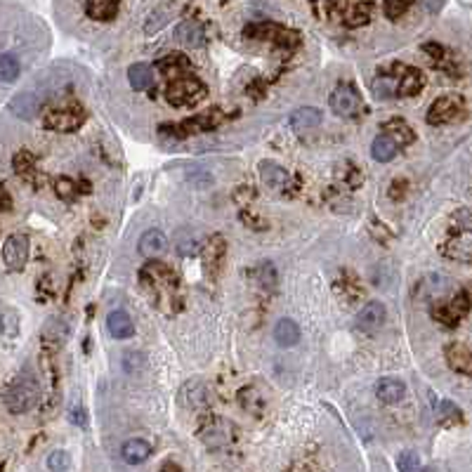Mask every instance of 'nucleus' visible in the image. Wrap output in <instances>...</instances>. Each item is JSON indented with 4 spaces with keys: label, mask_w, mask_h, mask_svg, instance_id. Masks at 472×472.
<instances>
[{
    "label": "nucleus",
    "mask_w": 472,
    "mask_h": 472,
    "mask_svg": "<svg viewBox=\"0 0 472 472\" xmlns=\"http://www.w3.org/2000/svg\"><path fill=\"white\" fill-rule=\"evenodd\" d=\"M399 154V145L392 140V137H387L385 133L378 135L375 140L371 142V156L375 161H380V163H390V161Z\"/></svg>",
    "instance_id": "23"
},
{
    "label": "nucleus",
    "mask_w": 472,
    "mask_h": 472,
    "mask_svg": "<svg viewBox=\"0 0 472 472\" xmlns=\"http://www.w3.org/2000/svg\"><path fill=\"white\" fill-rule=\"evenodd\" d=\"M71 465V456L64 449H55L47 456V468L50 472H67Z\"/></svg>",
    "instance_id": "33"
},
{
    "label": "nucleus",
    "mask_w": 472,
    "mask_h": 472,
    "mask_svg": "<svg viewBox=\"0 0 472 472\" xmlns=\"http://www.w3.org/2000/svg\"><path fill=\"white\" fill-rule=\"evenodd\" d=\"M69 418H71L74 425H81V428L88 425V416H86V411H83V406H71Z\"/></svg>",
    "instance_id": "42"
},
{
    "label": "nucleus",
    "mask_w": 472,
    "mask_h": 472,
    "mask_svg": "<svg viewBox=\"0 0 472 472\" xmlns=\"http://www.w3.org/2000/svg\"><path fill=\"white\" fill-rule=\"evenodd\" d=\"M19 74H22L19 59L15 55H10V52L0 55V79H3V83H15L19 79Z\"/></svg>",
    "instance_id": "27"
},
{
    "label": "nucleus",
    "mask_w": 472,
    "mask_h": 472,
    "mask_svg": "<svg viewBox=\"0 0 472 472\" xmlns=\"http://www.w3.org/2000/svg\"><path fill=\"white\" fill-rule=\"evenodd\" d=\"M203 95H206V88L199 79H191V76H182V79L170 81L168 90H165V97L172 106H189L196 104Z\"/></svg>",
    "instance_id": "2"
},
{
    "label": "nucleus",
    "mask_w": 472,
    "mask_h": 472,
    "mask_svg": "<svg viewBox=\"0 0 472 472\" xmlns=\"http://www.w3.org/2000/svg\"><path fill=\"white\" fill-rule=\"evenodd\" d=\"M258 168H260V177H262V182H265L270 189L284 191V189L291 184V175H288V170H284L282 165H277V163H274V161H262V163L258 165Z\"/></svg>",
    "instance_id": "11"
},
{
    "label": "nucleus",
    "mask_w": 472,
    "mask_h": 472,
    "mask_svg": "<svg viewBox=\"0 0 472 472\" xmlns=\"http://www.w3.org/2000/svg\"><path fill=\"white\" fill-rule=\"evenodd\" d=\"M137 248H140V253L147 255V258H156V255H161L168 248V238H165V234L161 229H147L145 234L140 236Z\"/></svg>",
    "instance_id": "14"
},
{
    "label": "nucleus",
    "mask_w": 472,
    "mask_h": 472,
    "mask_svg": "<svg viewBox=\"0 0 472 472\" xmlns=\"http://www.w3.org/2000/svg\"><path fill=\"white\" fill-rule=\"evenodd\" d=\"M3 399H5V409H8L10 414H15V416L26 414V411H31L40 399L38 380L29 373L17 375V378L5 387Z\"/></svg>",
    "instance_id": "1"
},
{
    "label": "nucleus",
    "mask_w": 472,
    "mask_h": 472,
    "mask_svg": "<svg viewBox=\"0 0 472 472\" xmlns=\"http://www.w3.org/2000/svg\"><path fill=\"white\" fill-rule=\"evenodd\" d=\"M31 168H33V156H31V154H26V152L17 154V156H15V170L19 172V175H24V172H29Z\"/></svg>",
    "instance_id": "40"
},
{
    "label": "nucleus",
    "mask_w": 472,
    "mask_h": 472,
    "mask_svg": "<svg viewBox=\"0 0 472 472\" xmlns=\"http://www.w3.org/2000/svg\"><path fill=\"white\" fill-rule=\"evenodd\" d=\"M366 22H368V5H359V8L352 10L348 17L350 26H361V24H366Z\"/></svg>",
    "instance_id": "39"
},
{
    "label": "nucleus",
    "mask_w": 472,
    "mask_h": 472,
    "mask_svg": "<svg viewBox=\"0 0 472 472\" xmlns=\"http://www.w3.org/2000/svg\"><path fill=\"white\" fill-rule=\"evenodd\" d=\"M3 333L8 340H12L17 333H19V314H17L12 307L3 309Z\"/></svg>",
    "instance_id": "32"
},
{
    "label": "nucleus",
    "mask_w": 472,
    "mask_h": 472,
    "mask_svg": "<svg viewBox=\"0 0 472 472\" xmlns=\"http://www.w3.org/2000/svg\"><path fill=\"white\" fill-rule=\"evenodd\" d=\"M106 326H109V333L116 340H128L135 336L133 319H130L123 309H113V312H109V316H106Z\"/></svg>",
    "instance_id": "15"
},
{
    "label": "nucleus",
    "mask_w": 472,
    "mask_h": 472,
    "mask_svg": "<svg viewBox=\"0 0 472 472\" xmlns=\"http://www.w3.org/2000/svg\"><path fill=\"white\" fill-rule=\"evenodd\" d=\"M229 432H231V428L227 425V423L215 421V423H213V428L208 430L206 434H203V441H206V444H211V446L227 444V441H229Z\"/></svg>",
    "instance_id": "30"
},
{
    "label": "nucleus",
    "mask_w": 472,
    "mask_h": 472,
    "mask_svg": "<svg viewBox=\"0 0 472 472\" xmlns=\"http://www.w3.org/2000/svg\"><path fill=\"white\" fill-rule=\"evenodd\" d=\"M69 338V321L64 316H50L43 326V340L50 348H62Z\"/></svg>",
    "instance_id": "12"
},
{
    "label": "nucleus",
    "mask_w": 472,
    "mask_h": 472,
    "mask_svg": "<svg viewBox=\"0 0 472 472\" xmlns=\"http://www.w3.org/2000/svg\"><path fill=\"white\" fill-rule=\"evenodd\" d=\"M375 397L382 404H399L406 397V385L402 378H394V375H385L375 382Z\"/></svg>",
    "instance_id": "10"
},
{
    "label": "nucleus",
    "mask_w": 472,
    "mask_h": 472,
    "mask_svg": "<svg viewBox=\"0 0 472 472\" xmlns=\"http://www.w3.org/2000/svg\"><path fill=\"white\" fill-rule=\"evenodd\" d=\"M3 262L8 272H22L29 262V236L12 234L3 243Z\"/></svg>",
    "instance_id": "4"
},
{
    "label": "nucleus",
    "mask_w": 472,
    "mask_h": 472,
    "mask_svg": "<svg viewBox=\"0 0 472 472\" xmlns=\"http://www.w3.org/2000/svg\"><path fill=\"white\" fill-rule=\"evenodd\" d=\"M441 8V0H428V10L430 12H439Z\"/></svg>",
    "instance_id": "43"
},
{
    "label": "nucleus",
    "mask_w": 472,
    "mask_h": 472,
    "mask_svg": "<svg viewBox=\"0 0 472 472\" xmlns=\"http://www.w3.org/2000/svg\"><path fill=\"white\" fill-rule=\"evenodd\" d=\"M397 71L402 76H397L399 79V95H404V97H414L425 88V76L421 74L418 69L414 67H397Z\"/></svg>",
    "instance_id": "13"
},
{
    "label": "nucleus",
    "mask_w": 472,
    "mask_h": 472,
    "mask_svg": "<svg viewBox=\"0 0 472 472\" xmlns=\"http://www.w3.org/2000/svg\"><path fill=\"white\" fill-rule=\"evenodd\" d=\"M316 125H321V111L314 106H300L291 113V128L302 133V130H312Z\"/></svg>",
    "instance_id": "20"
},
{
    "label": "nucleus",
    "mask_w": 472,
    "mask_h": 472,
    "mask_svg": "<svg viewBox=\"0 0 472 472\" xmlns=\"http://www.w3.org/2000/svg\"><path fill=\"white\" fill-rule=\"evenodd\" d=\"M444 355H446V361H449V366L453 368V371L472 375V352L468 348L453 343L444 350Z\"/></svg>",
    "instance_id": "16"
},
{
    "label": "nucleus",
    "mask_w": 472,
    "mask_h": 472,
    "mask_svg": "<svg viewBox=\"0 0 472 472\" xmlns=\"http://www.w3.org/2000/svg\"><path fill=\"white\" fill-rule=\"evenodd\" d=\"M158 69L163 71L165 76H170V81H175V79H182L189 71V62L182 55H168L158 59Z\"/></svg>",
    "instance_id": "26"
},
{
    "label": "nucleus",
    "mask_w": 472,
    "mask_h": 472,
    "mask_svg": "<svg viewBox=\"0 0 472 472\" xmlns=\"http://www.w3.org/2000/svg\"><path fill=\"white\" fill-rule=\"evenodd\" d=\"M121 456L128 465H140L152 456V444H149L147 439H140V437L128 439L121 449Z\"/></svg>",
    "instance_id": "17"
},
{
    "label": "nucleus",
    "mask_w": 472,
    "mask_h": 472,
    "mask_svg": "<svg viewBox=\"0 0 472 472\" xmlns=\"http://www.w3.org/2000/svg\"><path fill=\"white\" fill-rule=\"evenodd\" d=\"M175 40L189 50H196V47H203L206 43V33H203V26L194 19H184L175 26Z\"/></svg>",
    "instance_id": "9"
},
{
    "label": "nucleus",
    "mask_w": 472,
    "mask_h": 472,
    "mask_svg": "<svg viewBox=\"0 0 472 472\" xmlns=\"http://www.w3.org/2000/svg\"><path fill=\"white\" fill-rule=\"evenodd\" d=\"M373 95L378 99H390L394 95H399V79H394V76H378L373 81Z\"/></svg>",
    "instance_id": "28"
},
{
    "label": "nucleus",
    "mask_w": 472,
    "mask_h": 472,
    "mask_svg": "<svg viewBox=\"0 0 472 472\" xmlns=\"http://www.w3.org/2000/svg\"><path fill=\"white\" fill-rule=\"evenodd\" d=\"M165 17H168V15H165V12H163V10H156V12H154V15H152V17H149L147 26H145V33H147V35L156 33V31H158V29H161V26H163V24H165Z\"/></svg>",
    "instance_id": "38"
},
{
    "label": "nucleus",
    "mask_w": 472,
    "mask_h": 472,
    "mask_svg": "<svg viewBox=\"0 0 472 472\" xmlns=\"http://www.w3.org/2000/svg\"><path fill=\"white\" fill-rule=\"evenodd\" d=\"M463 109V99L456 95H444V97L434 99V104L428 109V123L439 125V123H449L461 113Z\"/></svg>",
    "instance_id": "5"
},
{
    "label": "nucleus",
    "mask_w": 472,
    "mask_h": 472,
    "mask_svg": "<svg viewBox=\"0 0 472 472\" xmlns=\"http://www.w3.org/2000/svg\"><path fill=\"white\" fill-rule=\"evenodd\" d=\"M453 220H456V225L461 227L463 231H472V213L468 208H458L456 215H453Z\"/></svg>",
    "instance_id": "41"
},
{
    "label": "nucleus",
    "mask_w": 472,
    "mask_h": 472,
    "mask_svg": "<svg viewBox=\"0 0 472 472\" xmlns=\"http://www.w3.org/2000/svg\"><path fill=\"white\" fill-rule=\"evenodd\" d=\"M243 33L258 40H274L279 45H298V33L286 31L282 26H274V24H250Z\"/></svg>",
    "instance_id": "6"
},
{
    "label": "nucleus",
    "mask_w": 472,
    "mask_h": 472,
    "mask_svg": "<svg viewBox=\"0 0 472 472\" xmlns=\"http://www.w3.org/2000/svg\"><path fill=\"white\" fill-rule=\"evenodd\" d=\"M118 12V0H88V15L99 22H111Z\"/></svg>",
    "instance_id": "25"
},
{
    "label": "nucleus",
    "mask_w": 472,
    "mask_h": 472,
    "mask_svg": "<svg viewBox=\"0 0 472 472\" xmlns=\"http://www.w3.org/2000/svg\"><path fill=\"white\" fill-rule=\"evenodd\" d=\"M382 133L387 137H392L399 147H406L416 140V133L411 130V125L404 121V118H392V121L382 123Z\"/></svg>",
    "instance_id": "19"
},
{
    "label": "nucleus",
    "mask_w": 472,
    "mask_h": 472,
    "mask_svg": "<svg viewBox=\"0 0 472 472\" xmlns=\"http://www.w3.org/2000/svg\"><path fill=\"white\" fill-rule=\"evenodd\" d=\"M274 340L282 348H293L300 343V326L293 319H279V324L274 326Z\"/></svg>",
    "instance_id": "21"
},
{
    "label": "nucleus",
    "mask_w": 472,
    "mask_h": 472,
    "mask_svg": "<svg viewBox=\"0 0 472 472\" xmlns=\"http://www.w3.org/2000/svg\"><path fill=\"white\" fill-rule=\"evenodd\" d=\"M328 104H331V111L340 118H355L357 113L361 111V95L355 90V86L350 83H343L338 86L336 90L331 92L328 97Z\"/></svg>",
    "instance_id": "3"
},
{
    "label": "nucleus",
    "mask_w": 472,
    "mask_h": 472,
    "mask_svg": "<svg viewBox=\"0 0 472 472\" xmlns=\"http://www.w3.org/2000/svg\"><path fill=\"white\" fill-rule=\"evenodd\" d=\"M55 191L62 196V199H74L79 187H76V182L71 180V177H59V180L55 182Z\"/></svg>",
    "instance_id": "36"
},
{
    "label": "nucleus",
    "mask_w": 472,
    "mask_h": 472,
    "mask_svg": "<svg viewBox=\"0 0 472 472\" xmlns=\"http://www.w3.org/2000/svg\"><path fill=\"white\" fill-rule=\"evenodd\" d=\"M434 411H437L439 421H461V409H458L453 402H449V399H441V402H437Z\"/></svg>",
    "instance_id": "34"
},
{
    "label": "nucleus",
    "mask_w": 472,
    "mask_h": 472,
    "mask_svg": "<svg viewBox=\"0 0 472 472\" xmlns=\"http://www.w3.org/2000/svg\"><path fill=\"white\" fill-rule=\"evenodd\" d=\"M145 366H147V359H145V355H140V352H125V357H123V368L128 373H140V371H145Z\"/></svg>",
    "instance_id": "35"
},
{
    "label": "nucleus",
    "mask_w": 472,
    "mask_h": 472,
    "mask_svg": "<svg viewBox=\"0 0 472 472\" xmlns=\"http://www.w3.org/2000/svg\"><path fill=\"white\" fill-rule=\"evenodd\" d=\"M255 284H258V288L262 291H274L277 288V270H274V265L272 262H262V265L255 270Z\"/></svg>",
    "instance_id": "29"
},
{
    "label": "nucleus",
    "mask_w": 472,
    "mask_h": 472,
    "mask_svg": "<svg viewBox=\"0 0 472 472\" xmlns=\"http://www.w3.org/2000/svg\"><path fill=\"white\" fill-rule=\"evenodd\" d=\"M411 0H385V15L390 17V19H397V17H402L406 10H409Z\"/></svg>",
    "instance_id": "37"
},
{
    "label": "nucleus",
    "mask_w": 472,
    "mask_h": 472,
    "mask_svg": "<svg viewBox=\"0 0 472 472\" xmlns=\"http://www.w3.org/2000/svg\"><path fill=\"white\" fill-rule=\"evenodd\" d=\"M81 125H83V113L79 109H57L47 113L45 118V128L59 130V133H71V130L81 128Z\"/></svg>",
    "instance_id": "8"
},
{
    "label": "nucleus",
    "mask_w": 472,
    "mask_h": 472,
    "mask_svg": "<svg viewBox=\"0 0 472 472\" xmlns=\"http://www.w3.org/2000/svg\"><path fill=\"white\" fill-rule=\"evenodd\" d=\"M8 109L10 113H15L17 118H22V121H31V118H35V113H38V99H35L31 92H22L10 101Z\"/></svg>",
    "instance_id": "18"
},
{
    "label": "nucleus",
    "mask_w": 472,
    "mask_h": 472,
    "mask_svg": "<svg viewBox=\"0 0 472 472\" xmlns=\"http://www.w3.org/2000/svg\"><path fill=\"white\" fill-rule=\"evenodd\" d=\"M218 123H220V111H211V113H201V116L189 118V121L182 123L177 130L182 133V137H189V135L203 133V130H211Z\"/></svg>",
    "instance_id": "22"
},
{
    "label": "nucleus",
    "mask_w": 472,
    "mask_h": 472,
    "mask_svg": "<svg viewBox=\"0 0 472 472\" xmlns=\"http://www.w3.org/2000/svg\"><path fill=\"white\" fill-rule=\"evenodd\" d=\"M152 81H154V74H152V67H149V64L137 62L128 69V83L133 90H137V92L147 90V88L152 86Z\"/></svg>",
    "instance_id": "24"
},
{
    "label": "nucleus",
    "mask_w": 472,
    "mask_h": 472,
    "mask_svg": "<svg viewBox=\"0 0 472 472\" xmlns=\"http://www.w3.org/2000/svg\"><path fill=\"white\" fill-rule=\"evenodd\" d=\"M423 472H449V470H446L444 465H430V468H425Z\"/></svg>",
    "instance_id": "44"
},
{
    "label": "nucleus",
    "mask_w": 472,
    "mask_h": 472,
    "mask_svg": "<svg viewBox=\"0 0 472 472\" xmlns=\"http://www.w3.org/2000/svg\"><path fill=\"white\" fill-rule=\"evenodd\" d=\"M387 321V307L380 300L366 302L357 314V326L361 331H378V328Z\"/></svg>",
    "instance_id": "7"
},
{
    "label": "nucleus",
    "mask_w": 472,
    "mask_h": 472,
    "mask_svg": "<svg viewBox=\"0 0 472 472\" xmlns=\"http://www.w3.org/2000/svg\"><path fill=\"white\" fill-rule=\"evenodd\" d=\"M397 470L399 472H423L421 468V456L414 449H404L397 456Z\"/></svg>",
    "instance_id": "31"
}]
</instances>
